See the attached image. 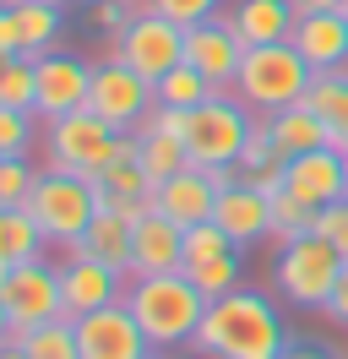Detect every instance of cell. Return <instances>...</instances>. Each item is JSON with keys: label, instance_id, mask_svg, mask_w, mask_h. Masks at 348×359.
Wrapping results in <instances>:
<instances>
[{"label": "cell", "instance_id": "cell-46", "mask_svg": "<svg viewBox=\"0 0 348 359\" xmlns=\"http://www.w3.org/2000/svg\"><path fill=\"white\" fill-rule=\"evenodd\" d=\"M0 6H17V0H0Z\"/></svg>", "mask_w": 348, "mask_h": 359}, {"label": "cell", "instance_id": "cell-4", "mask_svg": "<svg viewBox=\"0 0 348 359\" xmlns=\"http://www.w3.org/2000/svg\"><path fill=\"white\" fill-rule=\"evenodd\" d=\"M337 278H343V250L332 245V240L300 234V240H283L278 245L272 283H278L283 305H294V311H326Z\"/></svg>", "mask_w": 348, "mask_h": 359}, {"label": "cell", "instance_id": "cell-15", "mask_svg": "<svg viewBox=\"0 0 348 359\" xmlns=\"http://www.w3.org/2000/svg\"><path fill=\"white\" fill-rule=\"evenodd\" d=\"M213 224L234 240L239 250L272 240V196L256 191L250 180H234L229 191H218V207H213Z\"/></svg>", "mask_w": 348, "mask_h": 359}, {"label": "cell", "instance_id": "cell-43", "mask_svg": "<svg viewBox=\"0 0 348 359\" xmlns=\"http://www.w3.org/2000/svg\"><path fill=\"white\" fill-rule=\"evenodd\" d=\"M11 337V311H6V299H0V343Z\"/></svg>", "mask_w": 348, "mask_h": 359}, {"label": "cell", "instance_id": "cell-23", "mask_svg": "<svg viewBox=\"0 0 348 359\" xmlns=\"http://www.w3.org/2000/svg\"><path fill=\"white\" fill-rule=\"evenodd\" d=\"M17 22H22V55H49L65 39V0H17Z\"/></svg>", "mask_w": 348, "mask_h": 359}, {"label": "cell", "instance_id": "cell-17", "mask_svg": "<svg viewBox=\"0 0 348 359\" xmlns=\"http://www.w3.org/2000/svg\"><path fill=\"white\" fill-rule=\"evenodd\" d=\"M185 262V229L163 218L158 207H147L136 224H130V278H147V272H180Z\"/></svg>", "mask_w": 348, "mask_h": 359}, {"label": "cell", "instance_id": "cell-45", "mask_svg": "<svg viewBox=\"0 0 348 359\" xmlns=\"http://www.w3.org/2000/svg\"><path fill=\"white\" fill-rule=\"evenodd\" d=\"M147 359H169V354H158V348H152V354H147Z\"/></svg>", "mask_w": 348, "mask_h": 359}, {"label": "cell", "instance_id": "cell-13", "mask_svg": "<svg viewBox=\"0 0 348 359\" xmlns=\"http://www.w3.org/2000/svg\"><path fill=\"white\" fill-rule=\"evenodd\" d=\"M126 272L93 262L82 250H65L60 262V294H65V316H87V311H104L114 299H126Z\"/></svg>", "mask_w": 348, "mask_h": 359}, {"label": "cell", "instance_id": "cell-48", "mask_svg": "<svg viewBox=\"0 0 348 359\" xmlns=\"http://www.w3.org/2000/svg\"><path fill=\"white\" fill-rule=\"evenodd\" d=\"M343 17H348V11H343Z\"/></svg>", "mask_w": 348, "mask_h": 359}, {"label": "cell", "instance_id": "cell-14", "mask_svg": "<svg viewBox=\"0 0 348 359\" xmlns=\"http://www.w3.org/2000/svg\"><path fill=\"white\" fill-rule=\"evenodd\" d=\"M239 60H245V44L234 39V27L223 22V17H207V22L185 27V66H196L218 93L234 88Z\"/></svg>", "mask_w": 348, "mask_h": 359}, {"label": "cell", "instance_id": "cell-25", "mask_svg": "<svg viewBox=\"0 0 348 359\" xmlns=\"http://www.w3.org/2000/svg\"><path fill=\"white\" fill-rule=\"evenodd\" d=\"M304 104L332 126V147H348V71H316Z\"/></svg>", "mask_w": 348, "mask_h": 359}, {"label": "cell", "instance_id": "cell-19", "mask_svg": "<svg viewBox=\"0 0 348 359\" xmlns=\"http://www.w3.org/2000/svg\"><path fill=\"white\" fill-rule=\"evenodd\" d=\"M218 17L234 27V39L245 49H256V44H288V33H294V22H300L294 0H234V6H223Z\"/></svg>", "mask_w": 348, "mask_h": 359}, {"label": "cell", "instance_id": "cell-30", "mask_svg": "<svg viewBox=\"0 0 348 359\" xmlns=\"http://www.w3.org/2000/svg\"><path fill=\"white\" fill-rule=\"evenodd\" d=\"M33 55H0V104L6 109H33Z\"/></svg>", "mask_w": 348, "mask_h": 359}, {"label": "cell", "instance_id": "cell-33", "mask_svg": "<svg viewBox=\"0 0 348 359\" xmlns=\"http://www.w3.org/2000/svg\"><path fill=\"white\" fill-rule=\"evenodd\" d=\"M278 163H283V153H278V142H272V126H267V114H256L250 142L239 153V175H261V169H278Z\"/></svg>", "mask_w": 348, "mask_h": 359}, {"label": "cell", "instance_id": "cell-44", "mask_svg": "<svg viewBox=\"0 0 348 359\" xmlns=\"http://www.w3.org/2000/svg\"><path fill=\"white\" fill-rule=\"evenodd\" d=\"M337 153H343V169H348V147H337Z\"/></svg>", "mask_w": 348, "mask_h": 359}, {"label": "cell", "instance_id": "cell-47", "mask_svg": "<svg viewBox=\"0 0 348 359\" xmlns=\"http://www.w3.org/2000/svg\"><path fill=\"white\" fill-rule=\"evenodd\" d=\"M343 196H348V191H343Z\"/></svg>", "mask_w": 348, "mask_h": 359}, {"label": "cell", "instance_id": "cell-29", "mask_svg": "<svg viewBox=\"0 0 348 359\" xmlns=\"http://www.w3.org/2000/svg\"><path fill=\"white\" fill-rule=\"evenodd\" d=\"M142 136V131H136ZM142 169H147V180L158 185V180L180 175V169H191V158H185V142L180 136H142Z\"/></svg>", "mask_w": 348, "mask_h": 359}, {"label": "cell", "instance_id": "cell-41", "mask_svg": "<svg viewBox=\"0 0 348 359\" xmlns=\"http://www.w3.org/2000/svg\"><path fill=\"white\" fill-rule=\"evenodd\" d=\"M294 11L310 17V11H348V0H294Z\"/></svg>", "mask_w": 348, "mask_h": 359}, {"label": "cell", "instance_id": "cell-9", "mask_svg": "<svg viewBox=\"0 0 348 359\" xmlns=\"http://www.w3.org/2000/svg\"><path fill=\"white\" fill-rule=\"evenodd\" d=\"M114 60H126L136 76L158 82V76H169V71L185 60V27L169 22V17H158V11H142V17L114 39Z\"/></svg>", "mask_w": 348, "mask_h": 359}, {"label": "cell", "instance_id": "cell-6", "mask_svg": "<svg viewBox=\"0 0 348 359\" xmlns=\"http://www.w3.org/2000/svg\"><path fill=\"white\" fill-rule=\"evenodd\" d=\"M250 126H256V114L245 109L234 93H213V98L196 104L191 120H185V158H191L196 169H229V163H239V153H245Z\"/></svg>", "mask_w": 348, "mask_h": 359}, {"label": "cell", "instance_id": "cell-21", "mask_svg": "<svg viewBox=\"0 0 348 359\" xmlns=\"http://www.w3.org/2000/svg\"><path fill=\"white\" fill-rule=\"evenodd\" d=\"M130 224L136 218H126L120 207H98V218L87 224V234L71 250H82V256H93V262H104V267L130 278Z\"/></svg>", "mask_w": 348, "mask_h": 359}, {"label": "cell", "instance_id": "cell-32", "mask_svg": "<svg viewBox=\"0 0 348 359\" xmlns=\"http://www.w3.org/2000/svg\"><path fill=\"white\" fill-rule=\"evenodd\" d=\"M33 131H39L33 109H6L0 104V158H27L33 153Z\"/></svg>", "mask_w": 348, "mask_h": 359}, {"label": "cell", "instance_id": "cell-39", "mask_svg": "<svg viewBox=\"0 0 348 359\" xmlns=\"http://www.w3.org/2000/svg\"><path fill=\"white\" fill-rule=\"evenodd\" d=\"M0 55H22V22H17V6H0Z\"/></svg>", "mask_w": 348, "mask_h": 359}, {"label": "cell", "instance_id": "cell-11", "mask_svg": "<svg viewBox=\"0 0 348 359\" xmlns=\"http://www.w3.org/2000/svg\"><path fill=\"white\" fill-rule=\"evenodd\" d=\"M33 76H39V88H33V114H39L44 126L60 120V114H71V109H87L93 66H87L82 55H71V49H49V55L33 60Z\"/></svg>", "mask_w": 348, "mask_h": 359}, {"label": "cell", "instance_id": "cell-18", "mask_svg": "<svg viewBox=\"0 0 348 359\" xmlns=\"http://www.w3.org/2000/svg\"><path fill=\"white\" fill-rule=\"evenodd\" d=\"M163 218H174L180 229H191V224H207L213 218V207H218V185L207 180V169H180V175L169 180H158L152 185V196H147Z\"/></svg>", "mask_w": 348, "mask_h": 359}, {"label": "cell", "instance_id": "cell-26", "mask_svg": "<svg viewBox=\"0 0 348 359\" xmlns=\"http://www.w3.org/2000/svg\"><path fill=\"white\" fill-rule=\"evenodd\" d=\"M17 343L27 348V359H82V348H76V321H71V316H55V321H44V327H27V332H17Z\"/></svg>", "mask_w": 348, "mask_h": 359}, {"label": "cell", "instance_id": "cell-16", "mask_svg": "<svg viewBox=\"0 0 348 359\" xmlns=\"http://www.w3.org/2000/svg\"><path fill=\"white\" fill-rule=\"evenodd\" d=\"M283 191L300 196L304 207H326V202H343L348 191V169L337 147H316V153H294L283 163Z\"/></svg>", "mask_w": 348, "mask_h": 359}, {"label": "cell", "instance_id": "cell-34", "mask_svg": "<svg viewBox=\"0 0 348 359\" xmlns=\"http://www.w3.org/2000/svg\"><path fill=\"white\" fill-rule=\"evenodd\" d=\"M223 250H239V245L213 224V218H207V224H191V229H185V262H180V267H191V262H213V256H223Z\"/></svg>", "mask_w": 348, "mask_h": 359}, {"label": "cell", "instance_id": "cell-36", "mask_svg": "<svg viewBox=\"0 0 348 359\" xmlns=\"http://www.w3.org/2000/svg\"><path fill=\"white\" fill-rule=\"evenodd\" d=\"M147 11H158V17H169L180 27H196V22H207V17H218L223 0H147Z\"/></svg>", "mask_w": 348, "mask_h": 359}, {"label": "cell", "instance_id": "cell-10", "mask_svg": "<svg viewBox=\"0 0 348 359\" xmlns=\"http://www.w3.org/2000/svg\"><path fill=\"white\" fill-rule=\"evenodd\" d=\"M158 104V93H152L147 76H136L126 60H98L93 66V93H87V109L104 114L114 131H136L147 109Z\"/></svg>", "mask_w": 348, "mask_h": 359}, {"label": "cell", "instance_id": "cell-12", "mask_svg": "<svg viewBox=\"0 0 348 359\" xmlns=\"http://www.w3.org/2000/svg\"><path fill=\"white\" fill-rule=\"evenodd\" d=\"M76 321V348L82 359H147L152 343L142 332V321L126 299H114L104 311H87V316H71Z\"/></svg>", "mask_w": 348, "mask_h": 359}, {"label": "cell", "instance_id": "cell-42", "mask_svg": "<svg viewBox=\"0 0 348 359\" xmlns=\"http://www.w3.org/2000/svg\"><path fill=\"white\" fill-rule=\"evenodd\" d=\"M0 359H27V348H22V343H17V332H11V337H6V343H0Z\"/></svg>", "mask_w": 348, "mask_h": 359}, {"label": "cell", "instance_id": "cell-7", "mask_svg": "<svg viewBox=\"0 0 348 359\" xmlns=\"http://www.w3.org/2000/svg\"><path fill=\"white\" fill-rule=\"evenodd\" d=\"M49 169H71V175H98L104 163H114V147H120V131L109 126L104 114L93 109H71L60 120H49Z\"/></svg>", "mask_w": 348, "mask_h": 359}, {"label": "cell", "instance_id": "cell-22", "mask_svg": "<svg viewBox=\"0 0 348 359\" xmlns=\"http://www.w3.org/2000/svg\"><path fill=\"white\" fill-rule=\"evenodd\" d=\"M267 126H272V142H278L283 158L332 147V126H326V120L310 109L304 98H300V104H288V109H278V114H267Z\"/></svg>", "mask_w": 348, "mask_h": 359}, {"label": "cell", "instance_id": "cell-27", "mask_svg": "<svg viewBox=\"0 0 348 359\" xmlns=\"http://www.w3.org/2000/svg\"><path fill=\"white\" fill-rule=\"evenodd\" d=\"M180 272H185L207 299H218V294H229V289L245 283V256H239V250H223L213 262H191V267H180Z\"/></svg>", "mask_w": 348, "mask_h": 359}, {"label": "cell", "instance_id": "cell-5", "mask_svg": "<svg viewBox=\"0 0 348 359\" xmlns=\"http://www.w3.org/2000/svg\"><path fill=\"white\" fill-rule=\"evenodd\" d=\"M27 212H33V224L44 229L49 245L71 250L87 234V224L98 218V185L87 175H71V169H39Z\"/></svg>", "mask_w": 348, "mask_h": 359}, {"label": "cell", "instance_id": "cell-24", "mask_svg": "<svg viewBox=\"0 0 348 359\" xmlns=\"http://www.w3.org/2000/svg\"><path fill=\"white\" fill-rule=\"evenodd\" d=\"M44 229L33 224V212L27 207H0V278L11 267H22V262H33V256H44Z\"/></svg>", "mask_w": 348, "mask_h": 359}, {"label": "cell", "instance_id": "cell-20", "mask_svg": "<svg viewBox=\"0 0 348 359\" xmlns=\"http://www.w3.org/2000/svg\"><path fill=\"white\" fill-rule=\"evenodd\" d=\"M288 44L304 55L310 71H343L348 66V17L343 11H310L294 22Z\"/></svg>", "mask_w": 348, "mask_h": 359}, {"label": "cell", "instance_id": "cell-37", "mask_svg": "<svg viewBox=\"0 0 348 359\" xmlns=\"http://www.w3.org/2000/svg\"><path fill=\"white\" fill-rule=\"evenodd\" d=\"M316 234H321V240H332V245L343 250V262H348V196H343V202L316 207Z\"/></svg>", "mask_w": 348, "mask_h": 359}, {"label": "cell", "instance_id": "cell-31", "mask_svg": "<svg viewBox=\"0 0 348 359\" xmlns=\"http://www.w3.org/2000/svg\"><path fill=\"white\" fill-rule=\"evenodd\" d=\"M300 234H316V207H304L300 196L278 191L272 196V240H300Z\"/></svg>", "mask_w": 348, "mask_h": 359}, {"label": "cell", "instance_id": "cell-35", "mask_svg": "<svg viewBox=\"0 0 348 359\" xmlns=\"http://www.w3.org/2000/svg\"><path fill=\"white\" fill-rule=\"evenodd\" d=\"M39 169L27 158H0V207H27Z\"/></svg>", "mask_w": 348, "mask_h": 359}, {"label": "cell", "instance_id": "cell-8", "mask_svg": "<svg viewBox=\"0 0 348 359\" xmlns=\"http://www.w3.org/2000/svg\"><path fill=\"white\" fill-rule=\"evenodd\" d=\"M0 299L11 311V332H27V327H44L65 316V294H60V262L49 256H33L0 278Z\"/></svg>", "mask_w": 348, "mask_h": 359}, {"label": "cell", "instance_id": "cell-40", "mask_svg": "<svg viewBox=\"0 0 348 359\" xmlns=\"http://www.w3.org/2000/svg\"><path fill=\"white\" fill-rule=\"evenodd\" d=\"M326 316H332L337 327H348V262H343V278H337V289H332V305H326Z\"/></svg>", "mask_w": 348, "mask_h": 359}, {"label": "cell", "instance_id": "cell-38", "mask_svg": "<svg viewBox=\"0 0 348 359\" xmlns=\"http://www.w3.org/2000/svg\"><path fill=\"white\" fill-rule=\"evenodd\" d=\"M278 359H337V348L321 343V337H288V348Z\"/></svg>", "mask_w": 348, "mask_h": 359}, {"label": "cell", "instance_id": "cell-28", "mask_svg": "<svg viewBox=\"0 0 348 359\" xmlns=\"http://www.w3.org/2000/svg\"><path fill=\"white\" fill-rule=\"evenodd\" d=\"M152 93H158V104H174V109H196V104H207L218 88H213V82H207V76H201L196 66H185V60H180L169 76H158V82H152Z\"/></svg>", "mask_w": 348, "mask_h": 359}, {"label": "cell", "instance_id": "cell-49", "mask_svg": "<svg viewBox=\"0 0 348 359\" xmlns=\"http://www.w3.org/2000/svg\"><path fill=\"white\" fill-rule=\"evenodd\" d=\"M82 6H87V0H82Z\"/></svg>", "mask_w": 348, "mask_h": 359}, {"label": "cell", "instance_id": "cell-1", "mask_svg": "<svg viewBox=\"0 0 348 359\" xmlns=\"http://www.w3.org/2000/svg\"><path fill=\"white\" fill-rule=\"evenodd\" d=\"M283 348H288V321H283L278 299L245 289V283L207 305L201 332L191 343L196 359H278Z\"/></svg>", "mask_w": 348, "mask_h": 359}, {"label": "cell", "instance_id": "cell-3", "mask_svg": "<svg viewBox=\"0 0 348 359\" xmlns=\"http://www.w3.org/2000/svg\"><path fill=\"white\" fill-rule=\"evenodd\" d=\"M310 76L316 71L304 66V55L294 44H256V49H245L239 76H234L229 93L250 114H278V109L300 104L304 93H310Z\"/></svg>", "mask_w": 348, "mask_h": 359}, {"label": "cell", "instance_id": "cell-2", "mask_svg": "<svg viewBox=\"0 0 348 359\" xmlns=\"http://www.w3.org/2000/svg\"><path fill=\"white\" fill-rule=\"evenodd\" d=\"M126 305L136 311L142 332L158 354H174V348H191L196 332H201V316H207V294L196 289L185 272H147L126 289Z\"/></svg>", "mask_w": 348, "mask_h": 359}]
</instances>
